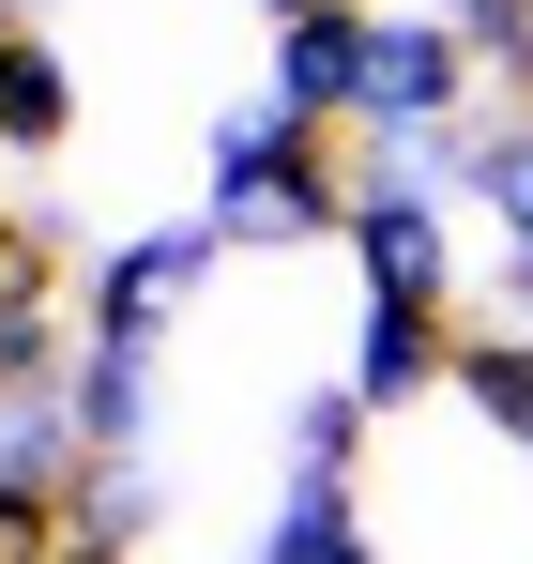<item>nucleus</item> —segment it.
<instances>
[{
	"instance_id": "1",
	"label": "nucleus",
	"mask_w": 533,
	"mask_h": 564,
	"mask_svg": "<svg viewBox=\"0 0 533 564\" xmlns=\"http://www.w3.org/2000/svg\"><path fill=\"white\" fill-rule=\"evenodd\" d=\"M351 198H366V153L336 122H290V107H229L214 122V229L229 245H351Z\"/></svg>"
},
{
	"instance_id": "2",
	"label": "nucleus",
	"mask_w": 533,
	"mask_h": 564,
	"mask_svg": "<svg viewBox=\"0 0 533 564\" xmlns=\"http://www.w3.org/2000/svg\"><path fill=\"white\" fill-rule=\"evenodd\" d=\"M472 77H488V46H472V31H443L427 0H412V15H381V62H366L351 153H427V138H457Z\"/></svg>"
},
{
	"instance_id": "3",
	"label": "nucleus",
	"mask_w": 533,
	"mask_h": 564,
	"mask_svg": "<svg viewBox=\"0 0 533 564\" xmlns=\"http://www.w3.org/2000/svg\"><path fill=\"white\" fill-rule=\"evenodd\" d=\"M214 260H229V229L214 214H183V229H138V245H107L77 290V336H122V351H168V321L214 290Z\"/></svg>"
},
{
	"instance_id": "4",
	"label": "nucleus",
	"mask_w": 533,
	"mask_h": 564,
	"mask_svg": "<svg viewBox=\"0 0 533 564\" xmlns=\"http://www.w3.org/2000/svg\"><path fill=\"white\" fill-rule=\"evenodd\" d=\"M351 275L381 305H457V229H443V184L412 153H366V198H351Z\"/></svg>"
},
{
	"instance_id": "5",
	"label": "nucleus",
	"mask_w": 533,
	"mask_h": 564,
	"mask_svg": "<svg viewBox=\"0 0 533 564\" xmlns=\"http://www.w3.org/2000/svg\"><path fill=\"white\" fill-rule=\"evenodd\" d=\"M77 381V305H62V245L0 214V412Z\"/></svg>"
},
{
	"instance_id": "6",
	"label": "nucleus",
	"mask_w": 533,
	"mask_h": 564,
	"mask_svg": "<svg viewBox=\"0 0 533 564\" xmlns=\"http://www.w3.org/2000/svg\"><path fill=\"white\" fill-rule=\"evenodd\" d=\"M366 62H381V15H305V31H274V77L260 93L290 107V122H336V138H351V107H366Z\"/></svg>"
},
{
	"instance_id": "7",
	"label": "nucleus",
	"mask_w": 533,
	"mask_h": 564,
	"mask_svg": "<svg viewBox=\"0 0 533 564\" xmlns=\"http://www.w3.org/2000/svg\"><path fill=\"white\" fill-rule=\"evenodd\" d=\"M457 336H472L457 305H381V290H366V321H351V397H366V412H412L427 381H457Z\"/></svg>"
},
{
	"instance_id": "8",
	"label": "nucleus",
	"mask_w": 533,
	"mask_h": 564,
	"mask_svg": "<svg viewBox=\"0 0 533 564\" xmlns=\"http://www.w3.org/2000/svg\"><path fill=\"white\" fill-rule=\"evenodd\" d=\"M62 412H77V443H91V458H138V443H153V412H168V351L77 336V381H62Z\"/></svg>"
},
{
	"instance_id": "9",
	"label": "nucleus",
	"mask_w": 533,
	"mask_h": 564,
	"mask_svg": "<svg viewBox=\"0 0 533 564\" xmlns=\"http://www.w3.org/2000/svg\"><path fill=\"white\" fill-rule=\"evenodd\" d=\"M77 138V77H62V46L0 0V153H62Z\"/></svg>"
},
{
	"instance_id": "10",
	"label": "nucleus",
	"mask_w": 533,
	"mask_h": 564,
	"mask_svg": "<svg viewBox=\"0 0 533 564\" xmlns=\"http://www.w3.org/2000/svg\"><path fill=\"white\" fill-rule=\"evenodd\" d=\"M457 397L533 458V321H472V336H457Z\"/></svg>"
},
{
	"instance_id": "11",
	"label": "nucleus",
	"mask_w": 533,
	"mask_h": 564,
	"mask_svg": "<svg viewBox=\"0 0 533 564\" xmlns=\"http://www.w3.org/2000/svg\"><path fill=\"white\" fill-rule=\"evenodd\" d=\"M366 427H381V412H366L351 381H305V397H290V488H351Z\"/></svg>"
},
{
	"instance_id": "12",
	"label": "nucleus",
	"mask_w": 533,
	"mask_h": 564,
	"mask_svg": "<svg viewBox=\"0 0 533 564\" xmlns=\"http://www.w3.org/2000/svg\"><path fill=\"white\" fill-rule=\"evenodd\" d=\"M260 564H381V534H366L351 488H290V503H274V534H260Z\"/></svg>"
},
{
	"instance_id": "13",
	"label": "nucleus",
	"mask_w": 533,
	"mask_h": 564,
	"mask_svg": "<svg viewBox=\"0 0 533 564\" xmlns=\"http://www.w3.org/2000/svg\"><path fill=\"white\" fill-rule=\"evenodd\" d=\"M153 519H168L153 458H91L77 473V534H91V550H153Z\"/></svg>"
},
{
	"instance_id": "14",
	"label": "nucleus",
	"mask_w": 533,
	"mask_h": 564,
	"mask_svg": "<svg viewBox=\"0 0 533 564\" xmlns=\"http://www.w3.org/2000/svg\"><path fill=\"white\" fill-rule=\"evenodd\" d=\"M0 473H15V488H77L91 473L77 412H62V397H15V412H0Z\"/></svg>"
},
{
	"instance_id": "15",
	"label": "nucleus",
	"mask_w": 533,
	"mask_h": 564,
	"mask_svg": "<svg viewBox=\"0 0 533 564\" xmlns=\"http://www.w3.org/2000/svg\"><path fill=\"white\" fill-rule=\"evenodd\" d=\"M472 198H488L503 245H533V122H488V138H472Z\"/></svg>"
},
{
	"instance_id": "16",
	"label": "nucleus",
	"mask_w": 533,
	"mask_h": 564,
	"mask_svg": "<svg viewBox=\"0 0 533 564\" xmlns=\"http://www.w3.org/2000/svg\"><path fill=\"white\" fill-rule=\"evenodd\" d=\"M488 93H503V122H533V15L503 31V46H488Z\"/></svg>"
},
{
	"instance_id": "17",
	"label": "nucleus",
	"mask_w": 533,
	"mask_h": 564,
	"mask_svg": "<svg viewBox=\"0 0 533 564\" xmlns=\"http://www.w3.org/2000/svg\"><path fill=\"white\" fill-rule=\"evenodd\" d=\"M427 15H443V31H472V46H503V31H519L533 0H427Z\"/></svg>"
},
{
	"instance_id": "18",
	"label": "nucleus",
	"mask_w": 533,
	"mask_h": 564,
	"mask_svg": "<svg viewBox=\"0 0 533 564\" xmlns=\"http://www.w3.org/2000/svg\"><path fill=\"white\" fill-rule=\"evenodd\" d=\"M503 321H533V245H503Z\"/></svg>"
},
{
	"instance_id": "19",
	"label": "nucleus",
	"mask_w": 533,
	"mask_h": 564,
	"mask_svg": "<svg viewBox=\"0 0 533 564\" xmlns=\"http://www.w3.org/2000/svg\"><path fill=\"white\" fill-rule=\"evenodd\" d=\"M260 15H274V31H305V15H351V0H260Z\"/></svg>"
},
{
	"instance_id": "20",
	"label": "nucleus",
	"mask_w": 533,
	"mask_h": 564,
	"mask_svg": "<svg viewBox=\"0 0 533 564\" xmlns=\"http://www.w3.org/2000/svg\"><path fill=\"white\" fill-rule=\"evenodd\" d=\"M62 564H138V550H91V534H62Z\"/></svg>"
}]
</instances>
